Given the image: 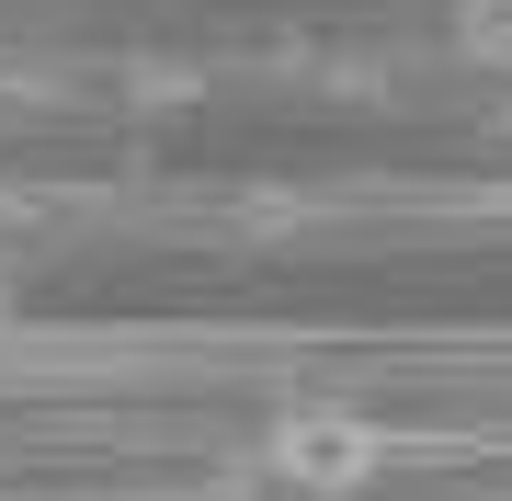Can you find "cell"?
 <instances>
[{"instance_id": "2", "label": "cell", "mask_w": 512, "mask_h": 501, "mask_svg": "<svg viewBox=\"0 0 512 501\" xmlns=\"http://www.w3.org/2000/svg\"><path fill=\"white\" fill-rule=\"evenodd\" d=\"M456 46L478 69H512V0H456Z\"/></svg>"}, {"instance_id": "1", "label": "cell", "mask_w": 512, "mask_h": 501, "mask_svg": "<svg viewBox=\"0 0 512 501\" xmlns=\"http://www.w3.org/2000/svg\"><path fill=\"white\" fill-rule=\"evenodd\" d=\"M387 467V433L365 410H285L262 433V479L274 490H308V501H342V490H376Z\"/></svg>"}, {"instance_id": "3", "label": "cell", "mask_w": 512, "mask_h": 501, "mask_svg": "<svg viewBox=\"0 0 512 501\" xmlns=\"http://www.w3.org/2000/svg\"><path fill=\"white\" fill-rule=\"evenodd\" d=\"M0 319H12V285H0Z\"/></svg>"}]
</instances>
